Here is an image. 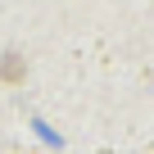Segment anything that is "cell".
Wrapping results in <instances>:
<instances>
[{"instance_id":"obj_1","label":"cell","mask_w":154,"mask_h":154,"mask_svg":"<svg viewBox=\"0 0 154 154\" xmlns=\"http://www.w3.org/2000/svg\"><path fill=\"white\" fill-rule=\"evenodd\" d=\"M0 72H5L9 82H18V77H23V59H18V54H5V63H0Z\"/></svg>"}]
</instances>
